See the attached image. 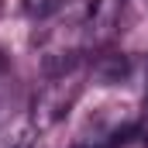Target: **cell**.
I'll return each instance as SVG.
<instances>
[{
    "label": "cell",
    "mask_w": 148,
    "mask_h": 148,
    "mask_svg": "<svg viewBox=\"0 0 148 148\" xmlns=\"http://www.w3.org/2000/svg\"><path fill=\"white\" fill-rule=\"evenodd\" d=\"M93 73L100 76L103 83H117L121 76L127 73V59L124 55H110V59H103V62H97V69Z\"/></svg>",
    "instance_id": "1"
},
{
    "label": "cell",
    "mask_w": 148,
    "mask_h": 148,
    "mask_svg": "<svg viewBox=\"0 0 148 148\" xmlns=\"http://www.w3.org/2000/svg\"><path fill=\"white\" fill-rule=\"evenodd\" d=\"M0 73H3V59H0Z\"/></svg>",
    "instance_id": "2"
}]
</instances>
